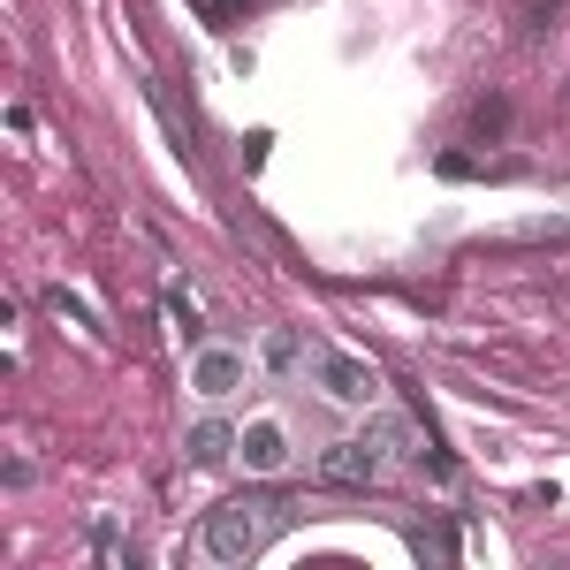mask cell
<instances>
[{"instance_id":"obj_6","label":"cell","mask_w":570,"mask_h":570,"mask_svg":"<svg viewBox=\"0 0 570 570\" xmlns=\"http://www.w3.org/2000/svg\"><path fill=\"white\" fill-rule=\"evenodd\" d=\"M365 441H373L389 464H426V434H419L403 411H373V419H365Z\"/></svg>"},{"instance_id":"obj_5","label":"cell","mask_w":570,"mask_h":570,"mask_svg":"<svg viewBox=\"0 0 570 570\" xmlns=\"http://www.w3.org/2000/svg\"><path fill=\"white\" fill-rule=\"evenodd\" d=\"M381 472H389V456L373 441H327L320 449V480L327 487H373Z\"/></svg>"},{"instance_id":"obj_2","label":"cell","mask_w":570,"mask_h":570,"mask_svg":"<svg viewBox=\"0 0 570 570\" xmlns=\"http://www.w3.org/2000/svg\"><path fill=\"white\" fill-rule=\"evenodd\" d=\"M312 381H320L327 403H343V411H373V395H381L373 365H365V357H343V351H320V357H312Z\"/></svg>"},{"instance_id":"obj_9","label":"cell","mask_w":570,"mask_h":570,"mask_svg":"<svg viewBox=\"0 0 570 570\" xmlns=\"http://www.w3.org/2000/svg\"><path fill=\"white\" fill-rule=\"evenodd\" d=\"M160 305H168V320H176L183 343H198V335H206V320H198V297H190L183 282H168V289H160Z\"/></svg>"},{"instance_id":"obj_8","label":"cell","mask_w":570,"mask_h":570,"mask_svg":"<svg viewBox=\"0 0 570 570\" xmlns=\"http://www.w3.org/2000/svg\"><path fill=\"white\" fill-rule=\"evenodd\" d=\"M183 449H190V464H198V472H220V464L236 456V426H228V419H198Z\"/></svg>"},{"instance_id":"obj_1","label":"cell","mask_w":570,"mask_h":570,"mask_svg":"<svg viewBox=\"0 0 570 570\" xmlns=\"http://www.w3.org/2000/svg\"><path fill=\"white\" fill-rule=\"evenodd\" d=\"M289 502L282 494H228L220 510H206V556L214 563H252V556H266L282 532H289Z\"/></svg>"},{"instance_id":"obj_4","label":"cell","mask_w":570,"mask_h":570,"mask_svg":"<svg viewBox=\"0 0 570 570\" xmlns=\"http://www.w3.org/2000/svg\"><path fill=\"white\" fill-rule=\"evenodd\" d=\"M236 456H244V472H259V480H274V472L297 464V449H289V426H282V419H244V426H236Z\"/></svg>"},{"instance_id":"obj_11","label":"cell","mask_w":570,"mask_h":570,"mask_svg":"<svg viewBox=\"0 0 570 570\" xmlns=\"http://www.w3.org/2000/svg\"><path fill=\"white\" fill-rule=\"evenodd\" d=\"M198 8H206V16H214V23H236V16H244V8H252V0H198Z\"/></svg>"},{"instance_id":"obj_10","label":"cell","mask_w":570,"mask_h":570,"mask_svg":"<svg viewBox=\"0 0 570 570\" xmlns=\"http://www.w3.org/2000/svg\"><path fill=\"white\" fill-rule=\"evenodd\" d=\"M411 556H426V563H449V556H456V532L441 525V518H426V525H411Z\"/></svg>"},{"instance_id":"obj_7","label":"cell","mask_w":570,"mask_h":570,"mask_svg":"<svg viewBox=\"0 0 570 570\" xmlns=\"http://www.w3.org/2000/svg\"><path fill=\"white\" fill-rule=\"evenodd\" d=\"M312 357H320V343H305L297 327H274V335L259 343V373H266V381H297Z\"/></svg>"},{"instance_id":"obj_3","label":"cell","mask_w":570,"mask_h":570,"mask_svg":"<svg viewBox=\"0 0 570 570\" xmlns=\"http://www.w3.org/2000/svg\"><path fill=\"white\" fill-rule=\"evenodd\" d=\"M244 381H252V357L236 351V343H198V357H190V389L206 395V403H228Z\"/></svg>"}]
</instances>
